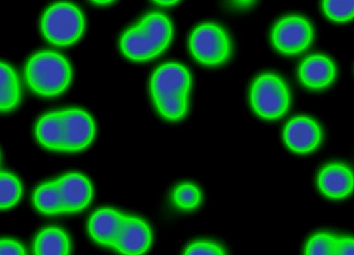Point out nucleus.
<instances>
[{
  "label": "nucleus",
  "mask_w": 354,
  "mask_h": 255,
  "mask_svg": "<svg viewBox=\"0 0 354 255\" xmlns=\"http://www.w3.org/2000/svg\"><path fill=\"white\" fill-rule=\"evenodd\" d=\"M171 35V21L160 12H152L124 33L121 49L130 59L144 62L159 55L169 46Z\"/></svg>",
  "instance_id": "1"
},
{
  "label": "nucleus",
  "mask_w": 354,
  "mask_h": 255,
  "mask_svg": "<svg viewBox=\"0 0 354 255\" xmlns=\"http://www.w3.org/2000/svg\"><path fill=\"white\" fill-rule=\"evenodd\" d=\"M71 76L69 62L57 52H39L26 64L28 84L35 93L44 97H55L63 93Z\"/></svg>",
  "instance_id": "2"
},
{
  "label": "nucleus",
  "mask_w": 354,
  "mask_h": 255,
  "mask_svg": "<svg viewBox=\"0 0 354 255\" xmlns=\"http://www.w3.org/2000/svg\"><path fill=\"white\" fill-rule=\"evenodd\" d=\"M43 35L57 46L75 43L84 30V15L68 2L53 4L45 12L41 23Z\"/></svg>",
  "instance_id": "3"
},
{
  "label": "nucleus",
  "mask_w": 354,
  "mask_h": 255,
  "mask_svg": "<svg viewBox=\"0 0 354 255\" xmlns=\"http://www.w3.org/2000/svg\"><path fill=\"white\" fill-rule=\"evenodd\" d=\"M250 101L254 111L267 120L281 117L290 104L289 91L283 81L272 74L259 77L250 91Z\"/></svg>",
  "instance_id": "4"
},
{
  "label": "nucleus",
  "mask_w": 354,
  "mask_h": 255,
  "mask_svg": "<svg viewBox=\"0 0 354 255\" xmlns=\"http://www.w3.org/2000/svg\"><path fill=\"white\" fill-rule=\"evenodd\" d=\"M190 50L204 64H223L230 54V41L225 31L215 24H203L190 37Z\"/></svg>",
  "instance_id": "5"
},
{
  "label": "nucleus",
  "mask_w": 354,
  "mask_h": 255,
  "mask_svg": "<svg viewBox=\"0 0 354 255\" xmlns=\"http://www.w3.org/2000/svg\"><path fill=\"white\" fill-rule=\"evenodd\" d=\"M312 39V27L301 17H287L279 21L273 29V45L283 53H300L308 47Z\"/></svg>",
  "instance_id": "6"
},
{
  "label": "nucleus",
  "mask_w": 354,
  "mask_h": 255,
  "mask_svg": "<svg viewBox=\"0 0 354 255\" xmlns=\"http://www.w3.org/2000/svg\"><path fill=\"white\" fill-rule=\"evenodd\" d=\"M190 87V75L181 64H167L153 75L151 91L153 99L187 97Z\"/></svg>",
  "instance_id": "7"
},
{
  "label": "nucleus",
  "mask_w": 354,
  "mask_h": 255,
  "mask_svg": "<svg viewBox=\"0 0 354 255\" xmlns=\"http://www.w3.org/2000/svg\"><path fill=\"white\" fill-rule=\"evenodd\" d=\"M63 122L64 151H80L92 142L95 124L92 117L82 109L61 111Z\"/></svg>",
  "instance_id": "8"
},
{
  "label": "nucleus",
  "mask_w": 354,
  "mask_h": 255,
  "mask_svg": "<svg viewBox=\"0 0 354 255\" xmlns=\"http://www.w3.org/2000/svg\"><path fill=\"white\" fill-rule=\"evenodd\" d=\"M152 242V232L140 218L125 216L113 248L123 255H142Z\"/></svg>",
  "instance_id": "9"
},
{
  "label": "nucleus",
  "mask_w": 354,
  "mask_h": 255,
  "mask_svg": "<svg viewBox=\"0 0 354 255\" xmlns=\"http://www.w3.org/2000/svg\"><path fill=\"white\" fill-rule=\"evenodd\" d=\"M64 205V213L82 211L90 205L93 187L90 180L80 173H68L57 180Z\"/></svg>",
  "instance_id": "10"
},
{
  "label": "nucleus",
  "mask_w": 354,
  "mask_h": 255,
  "mask_svg": "<svg viewBox=\"0 0 354 255\" xmlns=\"http://www.w3.org/2000/svg\"><path fill=\"white\" fill-rule=\"evenodd\" d=\"M286 144L296 153H306L318 147L321 130L318 124L308 117L294 118L286 126L283 133Z\"/></svg>",
  "instance_id": "11"
},
{
  "label": "nucleus",
  "mask_w": 354,
  "mask_h": 255,
  "mask_svg": "<svg viewBox=\"0 0 354 255\" xmlns=\"http://www.w3.org/2000/svg\"><path fill=\"white\" fill-rule=\"evenodd\" d=\"M125 216L113 209H101L88 221V232L95 242L113 247Z\"/></svg>",
  "instance_id": "12"
},
{
  "label": "nucleus",
  "mask_w": 354,
  "mask_h": 255,
  "mask_svg": "<svg viewBox=\"0 0 354 255\" xmlns=\"http://www.w3.org/2000/svg\"><path fill=\"white\" fill-rule=\"evenodd\" d=\"M318 186L321 192L330 198H344L353 189V174L347 166L330 164L321 170Z\"/></svg>",
  "instance_id": "13"
},
{
  "label": "nucleus",
  "mask_w": 354,
  "mask_h": 255,
  "mask_svg": "<svg viewBox=\"0 0 354 255\" xmlns=\"http://www.w3.org/2000/svg\"><path fill=\"white\" fill-rule=\"evenodd\" d=\"M335 75V64L323 55L310 56L302 62L299 68L300 80L310 88L320 89L328 86Z\"/></svg>",
  "instance_id": "14"
},
{
  "label": "nucleus",
  "mask_w": 354,
  "mask_h": 255,
  "mask_svg": "<svg viewBox=\"0 0 354 255\" xmlns=\"http://www.w3.org/2000/svg\"><path fill=\"white\" fill-rule=\"evenodd\" d=\"M304 255H354L353 238L320 232L306 243Z\"/></svg>",
  "instance_id": "15"
},
{
  "label": "nucleus",
  "mask_w": 354,
  "mask_h": 255,
  "mask_svg": "<svg viewBox=\"0 0 354 255\" xmlns=\"http://www.w3.org/2000/svg\"><path fill=\"white\" fill-rule=\"evenodd\" d=\"M69 236L59 227L41 230L34 243L35 255H69Z\"/></svg>",
  "instance_id": "16"
},
{
  "label": "nucleus",
  "mask_w": 354,
  "mask_h": 255,
  "mask_svg": "<svg viewBox=\"0 0 354 255\" xmlns=\"http://www.w3.org/2000/svg\"><path fill=\"white\" fill-rule=\"evenodd\" d=\"M36 135L43 147L55 151H64L63 122L61 111L43 116L36 126Z\"/></svg>",
  "instance_id": "17"
},
{
  "label": "nucleus",
  "mask_w": 354,
  "mask_h": 255,
  "mask_svg": "<svg viewBox=\"0 0 354 255\" xmlns=\"http://www.w3.org/2000/svg\"><path fill=\"white\" fill-rule=\"evenodd\" d=\"M20 83L15 70L0 62V111H10L19 103Z\"/></svg>",
  "instance_id": "18"
},
{
  "label": "nucleus",
  "mask_w": 354,
  "mask_h": 255,
  "mask_svg": "<svg viewBox=\"0 0 354 255\" xmlns=\"http://www.w3.org/2000/svg\"><path fill=\"white\" fill-rule=\"evenodd\" d=\"M35 207L46 215L64 213L63 200L57 180L41 185L34 194Z\"/></svg>",
  "instance_id": "19"
},
{
  "label": "nucleus",
  "mask_w": 354,
  "mask_h": 255,
  "mask_svg": "<svg viewBox=\"0 0 354 255\" xmlns=\"http://www.w3.org/2000/svg\"><path fill=\"white\" fill-rule=\"evenodd\" d=\"M21 194L20 180L10 172L0 171V209H9L15 205Z\"/></svg>",
  "instance_id": "20"
},
{
  "label": "nucleus",
  "mask_w": 354,
  "mask_h": 255,
  "mask_svg": "<svg viewBox=\"0 0 354 255\" xmlns=\"http://www.w3.org/2000/svg\"><path fill=\"white\" fill-rule=\"evenodd\" d=\"M157 109L167 120H180L187 110V97L155 100Z\"/></svg>",
  "instance_id": "21"
},
{
  "label": "nucleus",
  "mask_w": 354,
  "mask_h": 255,
  "mask_svg": "<svg viewBox=\"0 0 354 255\" xmlns=\"http://www.w3.org/2000/svg\"><path fill=\"white\" fill-rule=\"evenodd\" d=\"M173 198L176 205L181 209H192L198 207L200 203L201 192L194 184L185 182L176 188Z\"/></svg>",
  "instance_id": "22"
},
{
  "label": "nucleus",
  "mask_w": 354,
  "mask_h": 255,
  "mask_svg": "<svg viewBox=\"0 0 354 255\" xmlns=\"http://www.w3.org/2000/svg\"><path fill=\"white\" fill-rule=\"evenodd\" d=\"M323 10L331 20L337 22H346L354 16L353 1H324Z\"/></svg>",
  "instance_id": "23"
},
{
  "label": "nucleus",
  "mask_w": 354,
  "mask_h": 255,
  "mask_svg": "<svg viewBox=\"0 0 354 255\" xmlns=\"http://www.w3.org/2000/svg\"><path fill=\"white\" fill-rule=\"evenodd\" d=\"M184 255H225V250L219 245L209 240L192 243L186 248Z\"/></svg>",
  "instance_id": "24"
},
{
  "label": "nucleus",
  "mask_w": 354,
  "mask_h": 255,
  "mask_svg": "<svg viewBox=\"0 0 354 255\" xmlns=\"http://www.w3.org/2000/svg\"><path fill=\"white\" fill-rule=\"evenodd\" d=\"M0 255H26V249L17 240H0Z\"/></svg>",
  "instance_id": "25"
},
{
  "label": "nucleus",
  "mask_w": 354,
  "mask_h": 255,
  "mask_svg": "<svg viewBox=\"0 0 354 255\" xmlns=\"http://www.w3.org/2000/svg\"><path fill=\"white\" fill-rule=\"evenodd\" d=\"M156 3L161 4V6H173V4L177 3V1H171V0L165 1V0H163V1H156Z\"/></svg>",
  "instance_id": "26"
}]
</instances>
